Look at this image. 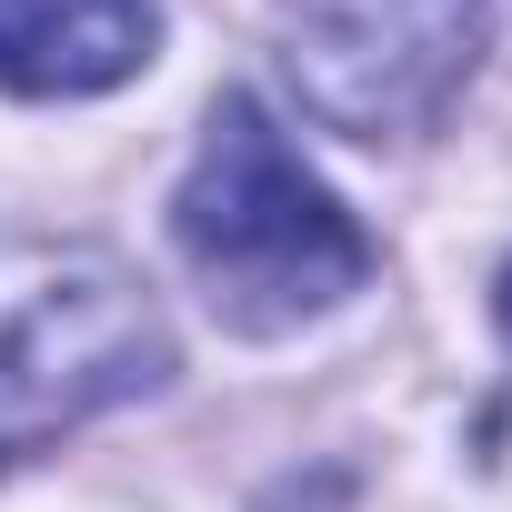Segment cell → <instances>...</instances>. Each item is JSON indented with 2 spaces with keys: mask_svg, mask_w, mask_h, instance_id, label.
Returning <instances> with one entry per match:
<instances>
[{
  "mask_svg": "<svg viewBox=\"0 0 512 512\" xmlns=\"http://www.w3.org/2000/svg\"><path fill=\"white\" fill-rule=\"evenodd\" d=\"M171 241L231 332H302L312 312L372 282L362 221L302 171V151L272 131V111L251 91L211 101V131L171 201Z\"/></svg>",
  "mask_w": 512,
  "mask_h": 512,
  "instance_id": "obj_1",
  "label": "cell"
},
{
  "mask_svg": "<svg viewBox=\"0 0 512 512\" xmlns=\"http://www.w3.org/2000/svg\"><path fill=\"white\" fill-rule=\"evenodd\" d=\"M171 372V332L121 262H41L0 302V462H21L91 412L151 392Z\"/></svg>",
  "mask_w": 512,
  "mask_h": 512,
  "instance_id": "obj_2",
  "label": "cell"
},
{
  "mask_svg": "<svg viewBox=\"0 0 512 512\" xmlns=\"http://www.w3.org/2000/svg\"><path fill=\"white\" fill-rule=\"evenodd\" d=\"M282 61L332 131L412 141L482 61V0H282Z\"/></svg>",
  "mask_w": 512,
  "mask_h": 512,
  "instance_id": "obj_3",
  "label": "cell"
},
{
  "mask_svg": "<svg viewBox=\"0 0 512 512\" xmlns=\"http://www.w3.org/2000/svg\"><path fill=\"white\" fill-rule=\"evenodd\" d=\"M161 0H0V91L81 101L151 61Z\"/></svg>",
  "mask_w": 512,
  "mask_h": 512,
  "instance_id": "obj_4",
  "label": "cell"
},
{
  "mask_svg": "<svg viewBox=\"0 0 512 512\" xmlns=\"http://www.w3.org/2000/svg\"><path fill=\"white\" fill-rule=\"evenodd\" d=\"M492 312H502V342H512V272H502V292H492Z\"/></svg>",
  "mask_w": 512,
  "mask_h": 512,
  "instance_id": "obj_5",
  "label": "cell"
}]
</instances>
